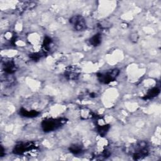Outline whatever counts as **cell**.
I'll return each instance as SVG.
<instances>
[{
  "label": "cell",
  "mask_w": 161,
  "mask_h": 161,
  "mask_svg": "<svg viewBox=\"0 0 161 161\" xmlns=\"http://www.w3.org/2000/svg\"><path fill=\"white\" fill-rule=\"evenodd\" d=\"M110 128V126L108 124L105 125H97V131L99 135L101 136H104L106 135L108 130Z\"/></svg>",
  "instance_id": "8fae6325"
},
{
  "label": "cell",
  "mask_w": 161,
  "mask_h": 161,
  "mask_svg": "<svg viewBox=\"0 0 161 161\" xmlns=\"http://www.w3.org/2000/svg\"><path fill=\"white\" fill-rule=\"evenodd\" d=\"M3 69L8 75L14 74L17 69L16 65L13 60H5L3 64Z\"/></svg>",
  "instance_id": "52a82bcc"
},
{
  "label": "cell",
  "mask_w": 161,
  "mask_h": 161,
  "mask_svg": "<svg viewBox=\"0 0 161 161\" xmlns=\"http://www.w3.org/2000/svg\"><path fill=\"white\" fill-rule=\"evenodd\" d=\"M69 23L74 30L77 31H84L87 28L86 21L81 15H74L69 19Z\"/></svg>",
  "instance_id": "5b68a950"
},
{
  "label": "cell",
  "mask_w": 161,
  "mask_h": 161,
  "mask_svg": "<svg viewBox=\"0 0 161 161\" xmlns=\"http://www.w3.org/2000/svg\"><path fill=\"white\" fill-rule=\"evenodd\" d=\"M119 74V70L113 69L106 72H100L97 74V77L99 82L104 84H109L114 81Z\"/></svg>",
  "instance_id": "7a4b0ae2"
},
{
  "label": "cell",
  "mask_w": 161,
  "mask_h": 161,
  "mask_svg": "<svg viewBox=\"0 0 161 161\" xmlns=\"http://www.w3.org/2000/svg\"><path fill=\"white\" fill-rule=\"evenodd\" d=\"M5 155V152H4V149L3 147V146H1V157H3Z\"/></svg>",
  "instance_id": "9a60e30c"
},
{
  "label": "cell",
  "mask_w": 161,
  "mask_h": 161,
  "mask_svg": "<svg viewBox=\"0 0 161 161\" xmlns=\"http://www.w3.org/2000/svg\"><path fill=\"white\" fill-rule=\"evenodd\" d=\"M69 151L74 155H79L83 152L82 147L79 144H72L69 148Z\"/></svg>",
  "instance_id": "4fadbf2b"
},
{
  "label": "cell",
  "mask_w": 161,
  "mask_h": 161,
  "mask_svg": "<svg viewBox=\"0 0 161 161\" xmlns=\"http://www.w3.org/2000/svg\"><path fill=\"white\" fill-rule=\"evenodd\" d=\"M52 40L50 37L48 36H45L43 40V43H42V48L43 50V52L45 53L47 52H48L50 49V46L52 44Z\"/></svg>",
  "instance_id": "7c38bea8"
},
{
  "label": "cell",
  "mask_w": 161,
  "mask_h": 161,
  "mask_svg": "<svg viewBox=\"0 0 161 161\" xmlns=\"http://www.w3.org/2000/svg\"><path fill=\"white\" fill-rule=\"evenodd\" d=\"M19 114L21 116L31 118L38 116L40 114V112L36 110H27L23 108H21L19 110Z\"/></svg>",
  "instance_id": "ba28073f"
},
{
  "label": "cell",
  "mask_w": 161,
  "mask_h": 161,
  "mask_svg": "<svg viewBox=\"0 0 161 161\" xmlns=\"http://www.w3.org/2000/svg\"><path fill=\"white\" fill-rule=\"evenodd\" d=\"M36 148V145L31 142L19 143L16 145L13 149V153L15 155H24Z\"/></svg>",
  "instance_id": "277c9868"
},
{
  "label": "cell",
  "mask_w": 161,
  "mask_h": 161,
  "mask_svg": "<svg viewBox=\"0 0 161 161\" xmlns=\"http://www.w3.org/2000/svg\"><path fill=\"white\" fill-rule=\"evenodd\" d=\"M80 74V69L75 65H70L66 68L64 76L68 80H76Z\"/></svg>",
  "instance_id": "8992f818"
},
{
  "label": "cell",
  "mask_w": 161,
  "mask_h": 161,
  "mask_svg": "<svg viewBox=\"0 0 161 161\" xmlns=\"http://www.w3.org/2000/svg\"><path fill=\"white\" fill-rule=\"evenodd\" d=\"M160 93V89L157 87H154L150 90L148 91L147 93L142 97V99L144 100H148L152 99L156 96H157Z\"/></svg>",
  "instance_id": "9c48e42d"
},
{
  "label": "cell",
  "mask_w": 161,
  "mask_h": 161,
  "mask_svg": "<svg viewBox=\"0 0 161 161\" xmlns=\"http://www.w3.org/2000/svg\"><path fill=\"white\" fill-rule=\"evenodd\" d=\"M66 122L67 119L64 118H47L42 121L41 126L43 131L50 132L60 128Z\"/></svg>",
  "instance_id": "6da1fadb"
},
{
  "label": "cell",
  "mask_w": 161,
  "mask_h": 161,
  "mask_svg": "<svg viewBox=\"0 0 161 161\" xmlns=\"http://www.w3.org/2000/svg\"><path fill=\"white\" fill-rule=\"evenodd\" d=\"M102 42V35L101 33H96L90 39L89 43L93 47H97L99 46Z\"/></svg>",
  "instance_id": "30bf717a"
},
{
  "label": "cell",
  "mask_w": 161,
  "mask_h": 161,
  "mask_svg": "<svg viewBox=\"0 0 161 161\" xmlns=\"http://www.w3.org/2000/svg\"><path fill=\"white\" fill-rule=\"evenodd\" d=\"M148 153L149 149L147 143L144 141H140L134 147L133 158L134 160H139L147 156Z\"/></svg>",
  "instance_id": "3957f363"
},
{
  "label": "cell",
  "mask_w": 161,
  "mask_h": 161,
  "mask_svg": "<svg viewBox=\"0 0 161 161\" xmlns=\"http://www.w3.org/2000/svg\"><path fill=\"white\" fill-rule=\"evenodd\" d=\"M45 53H40V52H36V53H32L29 55L30 58L33 60V61H38L40 58H41Z\"/></svg>",
  "instance_id": "5bb4252c"
}]
</instances>
